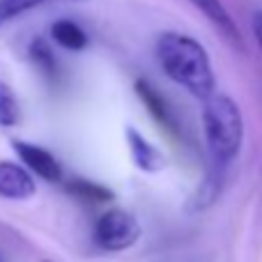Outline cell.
Wrapping results in <instances>:
<instances>
[{
  "label": "cell",
  "mask_w": 262,
  "mask_h": 262,
  "mask_svg": "<svg viewBox=\"0 0 262 262\" xmlns=\"http://www.w3.org/2000/svg\"><path fill=\"white\" fill-rule=\"evenodd\" d=\"M12 147H14V152L18 154V159L28 166V170L35 172L37 177H41V180H46V182L62 180V166H60L58 159H55L49 149L39 147V145L26 143V140H14Z\"/></svg>",
  "instance_id": "cell-4"
},
{
  "label": "cell",
  "mask_w": 262,
  "mask_h": 262,
  "mask_svg": "<svg viewBox=\"0 0 262 262\" xmlns=\"http://www.w3.org/2000/svg\"><path fill=\"white\" fill-rule=\"evenodd\" d=\"M67 191L81 200H90V203H106L113 198V191L108 186H101L90 180H72L67 182Z\"/></svg>",
  "instance_id": "cell-10"
},
{
  "label": "cell",
  "mask_w": 262,
  "mask_h": 262,
  "mask_svg": "<svg viewBox=\"0 0 262 262\" xmlns=\"http://www.w3.org/2000/svg\"><path fill=\"white\" fill-rule=\"evenodd\" d=\"M221 172H223L221 166H214V172H209V175L205 177L200 189L195 191L193 198H191V203H189L191 209H207L209 205L216 200L219 191H221Z\"/></svg>",
  "instance_id": "cell-9"
},
{
  "label": "cell",
  "mask_w": 262,
  "mask_h": 262,
  "mask_svg": "<svg viewBox=\"0 0 262 262\" xmlns=\"http://www.w3.org/2000/svg\"><path fill=\"white\" fill-rule=\"evenodd\" d=\"M0 262H3V255H0Z\"/></svg>",
  "instance_id": "cell-17"
},
{
  "label": "cell",
  "mask_w": 262,
  "mask_h": 262,
  "mask_svg": "<svg viewBox=\"0 0 262 262\" xmlns=\"http://www.w3.org/2000/svg\"><path fill=\"white\" fill-rule=\"evenodd\" d=\"M140 237V223L127 209H108L95 226V244L104 251H127Z\"/></svg>",
  "instance_id": "cell-3"
},
{
  "label": "cell",
  "mask_w": 262,
  "mask_h": 262,
  "mask_svg": "<svg viewBox=\"0 0 262 262\" xmlns=\"http://www.w3.org/2000/svg\"><path fill=\"white\" fill-rule=\"evenodd\" d=\"M21 120V108L14 90L5 81H0V127H14Z\"/></svg>",
  "instance_id": "cell-12"
},
{
  "label": "cell",
  "mask_w": 262,
  "mask_h": 262,
  "mask_svg": "<svg viewBox=\"0 0 262 262\" xmlns=\"http://www.w3.org/2000/svg\"><path fill=\"white\" fill-rule=\"evenodd\" d=\"M136 92H138V97L143 99V104L149 108V113H152L159 122H163L166 127H170V124H172L170 122V113H168L163 99L157 95V90H154L147 81H136Z\"/></svg>",
  "instance_id": "cell-11"
},
{
  "label": "cell",
  "mask_w": 262,
  "mask_h": 262,
  "mask_svg": "<svg viewBox=\"0 0 262 262\" xmlns=\"http://www.w3.org/2000/svg\"><path fill=\"white\" fill-rule=\"evenodd\" d=\"M37 193V184L32 175L18 163L0 161V198L28 200Z\"/></svg>",
  "instance_id": "cell-5"
},
{
  "label": "cell",
  "mask_w": 262,
  "mask_h": 262,
  "mask_svg": "<svg viewBox=\"0 0 262 262\" xmlns=\"http://www.w3.org/2000/svg\"><path fill=\"white\" fill-rule=\"evenodd\" d=\"M127 143H129V149H131V157H134V163L143 172H159L161 168H166L163 154L159 152L138 129L127 127Z\"/></svg>",
  "instance_id": "cell-6"
},
{
  "label": "cell",
  "mask_w": 262,
  "mask_h": 262,
  "mask_svg": "<svg viewBox=\"0 0 262 262\" xmlns=\"http://www.w3.org/2000/svg\"><path fill=\"white\" fill-rule=\"evenodd\" d=\"M189 3H193L195 7H198L200 12H203L205 16H207L209 21L219 28V30H221L223 35H226L228 39L237 46V49H242V44H244V41H242L239 28H237L235 18L230 16V12L223 7L221 0H189Z\"/></svg>",
  "instance_id": "cell-7"
},
{
  "label": "cell",
  "mask_w": 262,
  "mask_h": 262,
  "mask_svg": "<svg viewBox=\"0 0 262 262\" xmlns=\"http://www.w3.org/2000/svg\"><path fill=\"white\" fill-rule=\"evenodd\" d=\"M51 37L58 46L67 51H83L88 46V35L76 21H69V18H60L51 26Z\"/></svg>",
  "instance_id": "cell-8"
},
{
  "label": "cell",
  "mask_w": 262,
  "mask_h": 262,
  "mask_svg": "<svg viewBox=\"0 0 262 262\" xmlns=\"http://www.w3.org/2000/svg\"><path fill=\"white\" fill-rule=\"evenodd\" d=\"M203 129L214 166H226L239 154L244 143V120L235 99L228 95H209L203 108Z\"/></svg>",
  "instance_id": "cell-2"
},
{
  "label": "cell",
  "mask_w": 262,
  "mask_h": 262,
  "mask_svg": "<svg viewBox=\"0 0 262 262\" xmlns=\"http://www.w3.org/2000/svg\"><path fill=\"white\" fill-rule=\"evenodd\" d=\"M30 55H32V60H35V62L39 64L46 74H53L55 72V58H53V53H51L49 44H46L44 39H35V41H32Z\"/></svg>",
  "instance_id": "cell-14"
},
{
  "label": "cell",
  "mask_w": 262,
  "mask_h": 262,
  "mask_svg": "<svg viewBox=\"0 0 262 262\" xmlns=\"http://www.w3.org/2000/svg\"><path fill=\"white\" fill-rule=\"evenodd\" d=\"M72 3H85V0H72Z\"/></svg>",
  "instance_id": "cell-16"
},
{
  "label": "cell",
  "mask_w": 262,
  "mask_h": 262,
  "mask_svg": "<svg viewBox=\"0 0 262 262\" xmlns=\"http://www.w3.org/2000/svg\"><path fill=\"white\" fill-rule=\"evenodd\" d=\"M44 3H49V0H0V28Z\"/></svg>",
  "instance_id": "cell-13"
},
{
  "label": "cell",
  "mask_w": 262,
  "mask_h": 262,
  "mask_svg": "<svg viewBox=\"0 0 262 262\" xmlns=\"http://www.w3.org/2000/svg\"><path fill=\"white\" fill-rule=\"evenodd\" d=\"M157 60L163 74L189 95L205 101L214 92L216 76L207 51L198 39L182 32H163L157 39Z\"/></svg>",
  "instance_id": "cell-1"
},
{
  "label": "cell",
  "mask_w": 262,
  "mask_h": 262,
  "mask_svg": "<svg viewBox=\"0 0 262 262\" xmlns=\"http://www.w3.org/2000/svg\"><path fill=\"white\" fill-rule=\"evenodd\" d=\"M253 32H255V39H258V44L262 46V12H258L253 16Z\"/></svg>",
  "instance_id": "cell-15"
}]
</instances>
